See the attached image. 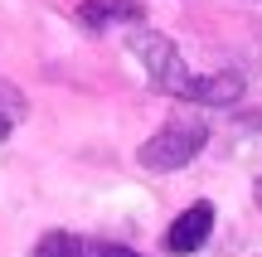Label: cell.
Returning a JSON list of instances; mask_svg holds the SVG:
<instances>
[{
	"mask_svg": "<svg viewBox=\"0 0 262 257\" xmlns=\"http://www.w3.org/2000/svg\"><path fill=\"white\" fill-rule=\"evenodd\" d=\"M126 49L146 63L150 83L170 97H185V102H204V107H228L243 97V73H189V63L180 58L175 39L156 34V29H131Z\"/></svg>",
	"mask_w": 262,
	"mask_h": 257,
	"instance_id": "obj_1",
	"label": "cell"
},
{
	"mask_svg": "<svg viewBox=\"0 0 262 257\" xmlns=\"http://www.w3.org/2000/svg\"><path fill=\"white\" fill-rule=\"evenodd\" d=\"M204 141H209V126H204V122H194V116H180V122H165L146 146H141L136 160H141V170L165 175V170H180V165H189L199 151H204Z\"/></svg>",
	"mask_w": 262,
	"mask_h": 257,
	"instance_id": "obj_2",
	"label": "cell"
},
{
	"mask_svg": "<svg viewBox=\"0 0 262 257\" xmlns=\"http://www.w3.org/2000/svg\"><path fill=\"white\" fill-rule=\"evenodd\" d=\"M209 238H214V204H189V209L165 228V248L180 252V257H185V252H199Z\"/></svg>",
	"mask_w": 262,
	"mask_h": 257,
	"instance_id": "obj_3",
	"label": "cell"
},
{
	"mask_svg": "<svg viewBox=\"0 0 262 257\" xmlns=\"http://www.w3.org/2000/svg\"><path fill=\"white\" fill-rule=\"evenodd\" d=\"M78 19H83L88 29L141 25V19H146V10H141V0H83V5H78Z\"/></svg>",
	"mask_w": 262,
	"mask_h": 257,
	"instance_id": "obj_4",
	"label": "cell"
},
{
	"mask_svg": "<svg viewBox=\"0 0 262 257\" xmlns=\"http://www.w3.org/2000/svg\"><path fill=\"white\" fill-rule=\"evenodd\" d=\"M25 112H29L25 92H19L15 83H5V78H0V141H10V131L25 122Z\"/></svg>",
	"mask_w": 262,
	"mask_h": 257,
	"instance_id": "obj_5",
	"label": "cell"
},
{
	"mask_svg": "<svg viewBox=\"0 0 262 257\" xmlns=\"http://www.w3.org/2000/svg\"><path fill=\"white\" fill-rule=\"evenodd\" d=\"M29 257H83V238H73V233H44Z\"/></svg>",
	"mask_w": 262,
	"mask_h": 257,
	"instance_id": "obj_6",
	"label": "cell"
},
{
	"mask_svg": "<svg viewBox=\"0 0 262 257\" xmlns=\"http://www.w3.org/2000/svg\"><path fill=\"white\" fill-rule=\"evenodd\" d=\"M83 257H141V252L122 248V243H107V238H83Z\"/></svg>",
	"mask_w": 262,
	"mask_h": 257,
	"instance_id": "obj_7",
	"label": "cell"
},
{
	"mask_svg": "<svg viewBox=\"0 0 262 257\" xmlns=\"http://www.w3.org/2000/svg\"><path fill=\"white\" fill-rule=\"evenodd\" d=\"M243 122H248V126H253V131H262V107H257V112H248V116H243Z\"/></svg>",
	"mask_w": 262,
	"mask_h": 257,
	"instance_id": "obj_8",
	"label": "cell"
},
{
	"mask_svg": "<svg viewBox=\"0 0 262 257\" xmlns=\"http://www.w3.org/2000/svg\"><path fill=\"white\" fill-rule=\"evenodd\" d=\"M253 199H257V209H262V180H253Z\"/></svg>",
	"mask_w": 262,
	"mask_h": 257,
	"instance_id": "obj_9",
	"label": "cell"
}]
</instances>
